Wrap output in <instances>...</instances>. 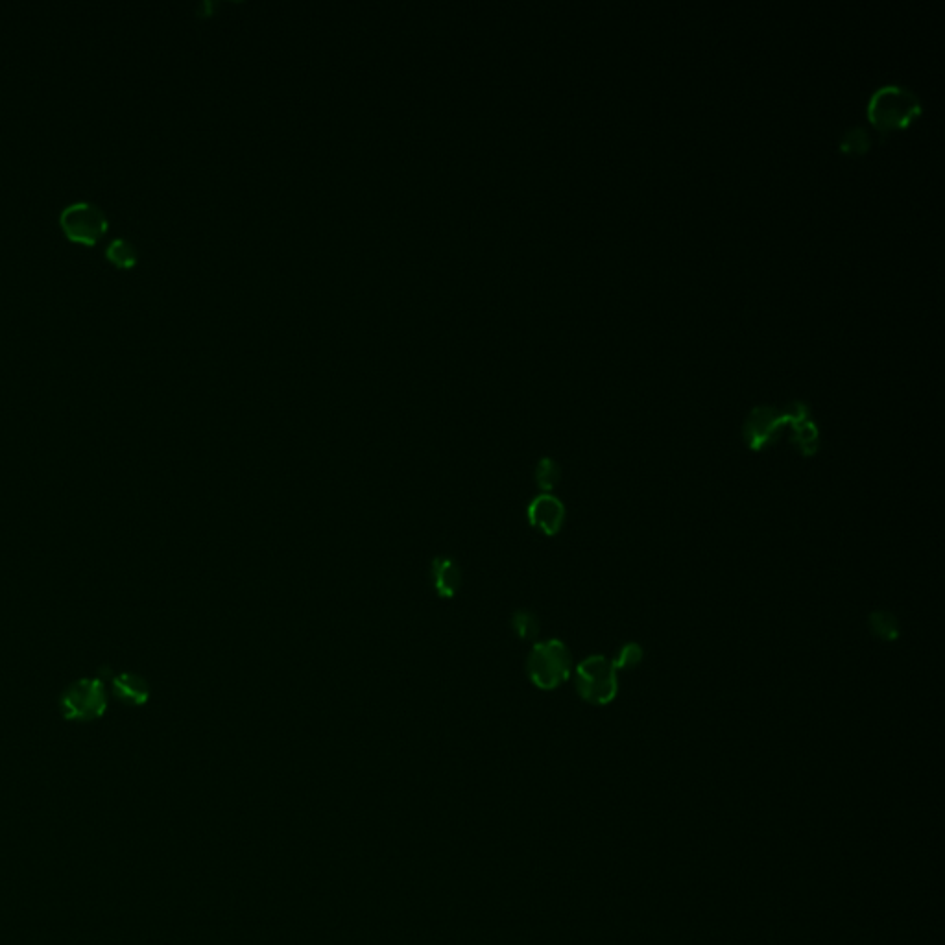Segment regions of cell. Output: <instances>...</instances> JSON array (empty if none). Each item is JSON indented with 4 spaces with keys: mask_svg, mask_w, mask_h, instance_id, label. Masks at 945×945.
<instances>
[{
    "mask_svg": "<svg viewBox=\"0 0 945 945\" xmlns=\"http://www.w3.org/2000/svg\"><path fill=\"white\" fill-rule=\"evenodd\" d=\"M920 113V96L905 85H883L868 100V119L881 135L907 128Z\"/></svg>",
    "mask_w": 945,
    "mask_h": 945,
    "instance_id": "obj_1",
    "label": "cell"
},
{
    "mask_svg": "<svg viewBox=\"0 0 945 945\" xmlns=\"http://www.w3.org/2000/svg\"><path fill=\"white\" fill-rule=\"evenodd\" d=\"M571 650L560 639L539 641L528 652L527 674L541 691H554L573 674Z\"/></svg>",
    "mask_w": 945,
    "mask_h": 945,
    "instance_id": "obj_2",
    "label": "cell"
},
{
    "mask_svg": "<svg viewBox=\"0 0 945 945\" xmlns=\"http://www.w3.org/2000/svg\"><path fill=\"white\" fill-rule=\"evenodd\" d=\"M619 670L604 656H589L575 669L576 693L593 706H608L619 691Z\"/></svg>",
    "mask_w": 945,
    "mask_h": 945,
    "instance_id": "obj_3",
    "label": "cell"
},
{
    "mask_svg": "<svg viewBox=\"0 0 945 945\" xmlns=\"http://www.w3.org/2000/svg\"><path fill=\"white\" fill-rule=\"evenodd\" d=\"M60 226L69 239L93 246L108 231V216L98 205L76 202L61 211Z\"/></svg>",
    "mask_w": 945,
    "mask_h": 945,
    "instance_id": "obj_4",
    "label": "cell"
},
{
    "mask_svg": "<svg viewBox=\"0 0 945 945\" xmlns=\"http://www.w3.org/2000/svg\"><path fill=\"white\" fill-rule=\"evenodd\" d=\"M794 410H796V401L789 403L783 410L768 407V405L755 407L744 423V438L748 445L754 451H761L766 445L776 442L779 432L792 421Z\"/></svg>",
    "mask_w": 945,
    "mask_h": 945,
    "instance_id": "obj_5",
    "label": "cell"
},
{
    "mask_svg": "<svg viewBox=\"0 0 945 945\" xmlns=\"http://www.w3.org/2000/svg\"><path fill=\"white\" fill-rule=\"evenodd\" d=\"M106 685L100 680H84L69 687L61 696V711L65 718L87 722L102 717L106 711Z\"/></svg>",
    "mask_w": 945,
    "mask_h": 945,
    "instance_id": "obj_6",
    "label": "cell"
},
{
    "mask_svg": "<svg viewBox=\"0 0 945 945\" xmlns=\"http://www.w3.org/2000/svg\"><path fill=\"white\" fill-rule=\"evenodd\" d=\"M528 523L545 536H556L565 523V506L552 493H541L528 504Z\"/></svg>",
    "mask_w": 945,
    "mask_h": 945,
    "instance_id": "obj_7",
    "label": "cell"
},
{
    "mask_svg": "<svg viewBox=\"0 0 945 945\" xmlns=\"http://www.w3.org/2000/svg\"><path fill=\"white\" fill-rule=\"evenodd\" d=\"M462 569L453 558L438 556L431 563V582L440 599H455L462 587Z\"/></svg>",
    "mask_w": 945,
    "mask_h": 945,
    "instance_id": "obj_8",
    "label": "cell"
},
{
    "mask_svg": "<svg viewBox=\"0 0 945 945\" xmlns=\"http://www.w3.org/2000/svg\"><path fill=\"white\" fill-rule=\"evenodd\" d=\"M115 687L119 691L120 698L132 704H144L150 696L148 685L139 676H133V674H120L119 678H115Z\"/></svg>",
    "mask_w": 945,
    "mask_h": 945,
    "instance_id": "obj_9",
    "label": "cell"
},
{
    "mask_svg": "<svg viewBox=\"0 0 945 945\" xmlns=\"http://www.w3.org/2000/svg\"><path fill=\"white\" fill-rule=\"evenodd\" d=\"M870 632L883 641H896L899 635L898 619L886 611H874L868 617Z\"/></svg>",
    "mask_w": 945,
    "mask_h": 945,
    "instance_id": "obj_10",
    "label": "cell"
},
{
    "mask_svg": "<svg viewBox=\"0 0 945 945\" xmlns=\"http://www.w3.org/2000/svg\"><path fill=\"white\" fill-rule=\"evenodd\" d=\"M560 479H562V469L558 466V462L552 458H541L536 467V482H538L539 490H543V493H551L560 484Z\"/></svg>",
    "mask_w": 945,
    "mask_h": 945,
    "instance_id": "obj_11",
    "label": "cell"
},
{
    "mask_svg": "<svg viewBox=\"0 0 945 945\" xmlns=\"http://www.w3.org/2000/svg\"><path fill=\"white\" fill-rule=\"evenodd\" d=\"M512 630L519 639L532 641L539 634V619L530 610L515 611L512 615Z\"/></svg>",
    "mask_w": 945,
    "mask_h": 945,
    "instance_id": "obj_12",
    "label": "cell"
},
{
    "mask_svg": "<svg viewBox=\"0 0 945 945\" xmlns=\"http://www.w3.org/2000/svg\"><path fill=\"white\" fill-rule=\"evenodd\" d=\"M108 259L122 268H132L137 263V250L128 240H113L108 246Z\"/></svg>",
    "mask_w": 945,
    "mask_h": 945,
    "instance_id": "obj_13",
    "label": "cell"
},
{
    "mask_svg": "<svg viewBox=\"0 0 945 945\" xmlns=\"http://www.w3.org/2000/svg\"><path fill=\"white\" fill-rule=\"evenodd\" d=\"M872 144V139L868 132L861 128V126H855L851 128L848 132L844 133L842 141H840V150L842 152H848V154H864Z\"/></svg>",
    "mask_w": 945,
    "mask_h": 945,
    "instance_id": "obj_14",
    "label": "cell"
},
{
    "mask_svg": "<svg viewBox=\"0 0 945 945\" xmlns=\"http://www.w3.org/2000/svg\"><path fill=\"white\" fill-rule=\"evenodd\" d=\"M641 659H643V648L637 643H626L617 650L611 663L617 670L634 669L641 663Z\"/></svg>",
    "mask_w": 945,
    "mask_h": 945,
    "instance_id": "obj_15",
    "label": "cell"
}]
</instances>
